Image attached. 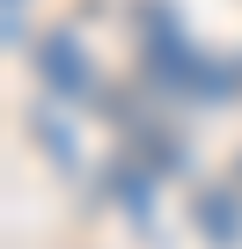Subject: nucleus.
Wrapping results in <instances>:
<instances>
[{"instance_id":"f257e3e1","label":"nucleus","mask_w":242,"mask_h":249,"mask_svg":"<svg viewBox=\"0 0 242 249\" xmlns=\"http://www.w3.org/2000/svg\"><path fill=\"white\" fill-rule=\"evenodd\" d=\"M37 73H44L59 95H88V88H95V73H88V59H81L74 30H52V37H37Z\"/></svg>"},{"instance_id":"f03ea898","label":"nucleus","mask_w":242,"mask_h":249,"mask_svg":"<svg viewBox=\"0 0 242 249\" xmlns=\"http://www.w3.org/2000/svg\"><path fill=\"white\" fill-rule=\"evenodd\" d=\"M191 213H198V227L213 234V249H242V205H235L220 183H205V191L191 198Z\"/></svg>"}]
</instances>
